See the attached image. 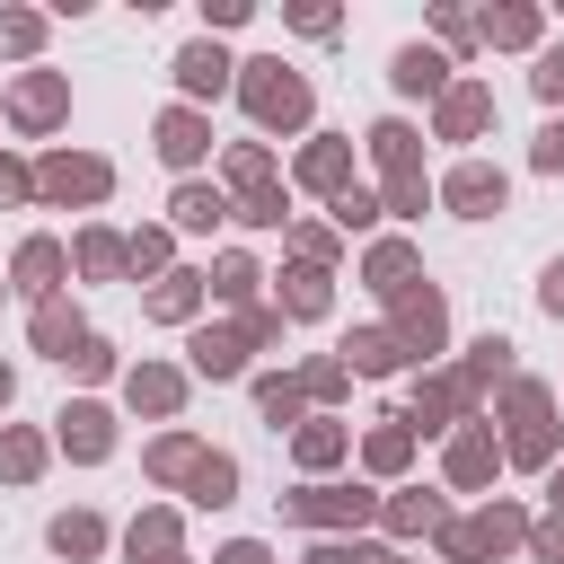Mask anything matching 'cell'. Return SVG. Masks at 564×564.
I'll return each mask as SVG.
<instances>
[{"instance_id": "6da1fadb", "label": "cell", "mask_w": 564, "mask_h": 564, "mask_svg": "<svg viewBox=\"0 0 564 564\" xmlns=\"http://www.w3.org/2000/svg\"><path fill=\"white\" fill-rule=\"evenodd\" d=\"M256 79H247V106H256V123H300L308 115V88L282 70V62H247Z\"/></svg>"}, {"instance_id": "7a4b0ae2", "label": "cell", "mask_w": 564, "mask_h": 564, "mask_svg": "<svg viewBox=\"0 0 564 564\" xmlns=\"http://www.w3.org/2000/svg\"><path fill=\"white\" fill-rule=\"evenodd\" d=\"M44 194H62V203H97V194H106V159H53V167H44Z\"/></svg>"}, {"instance_id": "3957f363", "label": "cell", "mask_w": 564, "mask_h": 564, "mask_svg": "<svg viewBox=\"0 0 564 564\" xmlns=\"http://www.w3.org/2000/svg\"><path fill=\"white\" fill-rule=\"evenodd\" d=\"M449 203H458L467 220H485V212H502V176H494V167H458V176H449Z\"/></svg>"}, {"instance_id": "277c9868", "label": "cell", "mask_w": 564, "mask_h": 564, "mask_svg": "<svg viewBox=\"0 0 564 564\" xmlns=\"http://www.w3.org/2000/svg\"><path fill=\"white\" fill-rule=\"evenodd\" d=\"M176 79H185L194 97H212V88L229 79V53H220V44H185V53H176Z\"/></svg>"}, {"instance_id": "5b68a950", "label": "cell", "mask_w": 564, "mask_h": 564, "mask_svg": "<svg viewBox=\"0 0 564 564\" xmlns=\"http://www.w3.org/2000/svg\"><path fill=\"white\" fill-rule=\"evenodd\" d=\"M62 441H70L79 458H106V414H97V405H70V414H62Z\"/></svg>"}, {"instance_id": "8992f818", "label": "cell", "mask_w": 564, "mask_h": 564, "mask_svg": "<svg viewBox=\"0 0 564 564\" xmlns=\"http://www.w3.org/2000/svg\"><path fill=\"white\" fill-rule=\"evenodd\" d=\"M62 115V79H18V123H53Z\"/></svg>"}, {"instance_id": "52a82bcc", "label": "cell", "mask_w": 564, "mask_h": 564, "mask_svg": "<svg viewBox=\"0 0 564 564\" xmlns=\"http://www.w3.org/2000/svg\"><path fill=\"white\" fill-rule=\"evenodd\" d=\"M159 150H167L176 167H194V159H203V123H194V115H167V123H159Z\"/></svg>"}, {"instance_id": "ba28073f", "label": "cell", "mask_w": 564, "mask_h": 564, "mask_svg": "<svg viewBox=\"0 0 564 564\" xmlns=\"http://www.w3.org/2000/svg\"><path fill=\"white\" fill-rule=\"evenodd\" d=\"M335 511H370V494H291V520H335Z\"/></svg>"}, {"instance_id": "9c48e42d", "label": "cell", "mask_w": 564, "mask_h": 564, "mask_svg": "<svg viewBox=\"0 0 564 564\" xmlns=\"http://www.w3.org/2000/svg\"><path fill=\"white\" fill-rule=\"evenodd\" d=\"M494 106H485V88H449V106H441V132H476Z\"/></svg>"}, {"instance_id": "30bf717a", "label": "cell", "mask_w": 564, "mask_h": 564, "mask_svg": "<svg viewBox=\"0 0 564 564\" xmlns=\"http://www.w3.org/2000/svg\"><path fill=\"white\" fill-rule=\"evenodd\" d=\"M397 88H441V53L405 44V53H397Z\"/></svg>"}, {"instance_id": "8fae6325", "label": "cell", "mask_w": 564, "mask_h": 564, "mask_svg": "<svg viewBox=\"0 0 564 564\" xmlns=\"http://www.w3.org/2000/svg\"><path fill=\"white\" fill-rule=\"evenodd\" d=\"M229 485H238L229 458H194V502H229Z\"/></svg>"}, {"instance_id": "7c38bea8", "label": "cell", "mask_w": 564, "mask_h": 564, "mask_svg": "<svg viewBox=\"0 0 564 564\" xmlns=\"http://www.w3.org/2000/svg\"><path fill=\"white\" fill-rule=\"evenodd\" d=\"M53 273H62V256H53L44 238H35V247L18 256V282H26V291H53Z\"/></svg>"}, {"instance_id": "4fadbf2b", "label": "cell", "mask_w": 564, "mask_h": 564, "mask_svg": "<svg viewBox=\"0 0 564 564\" xmlns=\"http://www.w3.org/2000/svg\"><path fill=\"white\" fill-rule=\"evenodd\" d=\"M176 220H185V229H212V220H220V194L185 185V194H176Z\"/></svg>"}, {"instance_id": "5bb4252c", "label": "cell", "mask_w": 564, "mask_h": 564, "mask_svg": "<svg viewBox=\"0 0 564 564\" xmlns=\"http://www.w3.org/2000/svg\"><path fill=\"white\" fill-rule=\"evenodd\" d=\"M449 467H458V485H476V476H485V467H494V441H485V432H467V441H458V458H449Z\"/></svg>"}, {"instance_id": "9a60e30c", "label": "cell", "mask_w": 564, "mask_h": 564, "mask_svg": "<svg viewBox=\"0 0 564 564\" xmlns=\"http://www.w3.org/2000/svg\"><path fill=\"white\" fill-rule=\"evenodd\" d=\"M485 35H494V44H529L538 18H529V9H502V18H485Z\"/></svg>"}, {"instance_id": "2e32d148", "label": "cell", "mask_w": 564, "mask_h": 564, "mask_svg": "<svg viewBox=\"0 0 564 564\" xmlns=\"http://www.w3.org/2000/svg\"><path fill=\"white\" fill-rule=\"evenodd\" d=\"M35 335H44V352H62V361H70V344H79V326H70L62 308H44V317H35Z\"/></svg>"}, {"instance_id": "e0dca14e", "label": "cell", "mask_w": 564, "mask_h": 564, "mask_svg": "<svg viewBox=\"0 0 564 564\" xmlns=\"http://www.w3.org/2000/svg\"><path fill=\"white\" fill-rule=\"evenodd\" d=\"M53 546H62V555H88V546H97V520H53Z\"/></svg>"}, {"instance_id": "ac0fdd59", "label": "cell", "mask_w": 564, "mask_h": 564, "mask_svg": "<svg viewBox=\"0 0 564 564\" xmlns=\"http://www.w3.org/2000/svg\"><path fill=\"white\" fill-rule=\"evenodd\" d=\"M300 167H308V185H344V150H308Z\"/></svg>"}, {"instance_id": "d6986e66", "label": "cell", "mask_w": 564, "mask_h": 564, "mask_svg": "<svg viewBox=\"0 0 564 564\" xmlns=\"http://www.w3.org/2000/svg\"><path fill=\"white\" fill-rule=\"evenodd\" d=\"M132 397H141V405H176V379H167V370H141Z\"/></svg>"}, {"instance_id": "ffe728a7", "label": "cell", "mask_w": 564, "mask_h": 564, "mask_svg": "<svg viewBox=\"0 0 564 564\" xmlns=\"http://www.w3.org/2000/svg\"><path fill=\"white\" fill-rule=\"evenodd\" d=\"M150 308H159V317H185V308H194V282H185V273H176V282H167V291H159V300H150Z\"/></svg>"}, {"instance_id": "44dd1931", "label": "cell", "mask_w": 564, "mask_h": 564, "mask_svg": "<svg viewBox=\"0 0 564 564\" xmlns=\"http://www.w3.org/2000/svg\"><path fill=\"white\" fill-rule=\"evenodd\" d=\"M291 308L308 317V308H326V291H317V273H291Z\"/></svg>"}, {"instance_id": "7402d4cb", "label": "cell", "mask_w": 564, "mask_h": 564, "mask_svg": "<svg viewBox=\"0 0 564 564\" xmlns=\"http://www.w3.org/2000/svg\"><path fill=\"white\" fill-rule=\"evenodd\" d=\"M538 167H564V123H546V132H538Z\"/></svg>"}, {"instance_id": "603a6c76", "label": "cell", "mask_w": 564, "mask_h": 564, "mask_svg": "<svg viewBox=\"0 0 564 564\" xmlns=\"http://www.w3.org/2000/svg\"><path fill=\"white\" fill-rule=\"evenodd\" d=\"M538 97H564V53H546V62H538Z\"/></svg>"}, {"instance_id": "cb8c5ba5", "label": "cell", "mask_w": 564, "mask_h": 564, "mask_svg": "<svg viewBox=\"0 0 564 564\" xmlns=\"http://www.w3.org/2000/svg\"><path fill=\"white\" fill-rule=\"evenodd\" d=\"M317 564H388V555H370V546H317Z\"/></svg>"}, {"instance_id": "d4e9b609", "label": "cell", "mask_w": 564, "mask_h": 564, "mask_svg": "<svg viewBox=\"0 0 564 564\" xmlns=\"http://www.w3.org/2000/svg\"><path fill=\"white\" fill-rule=\"evenodd\" d=\"M546 308H555V317H564V264H555V273H546Z\"/></svg>"}, {"instance_id": "484cf974", "label": "cell", "mask_w": 564, "mask_h": 564, "mask_svg": "<svg viewBox=\"0 0 564 564\" xmlns=\"http://www.w3.org/2000/svg\"><path fill=\"white\" fill-rule=\"evenodd\" d=\"M220 564H264V546H229V555H220Z\"/></svg>"}, {"instance_id": "4316f807", "label": "cell", "mask_w": 564, "mask_h": 564, "mask_svg": "<svg viewBox=\"0 0 564 564\" xmlns=\"http://www.w3.org/2000/svg\"><path fill=\"white\" fill-rule=\"evenodd\" d=\"M9 194H26V176H18V167H0V203H9Z\"/></svg>"}, {"instance_id": "83f0119b", "label": "cell", "mask_w": 564, "mask_h": 564, "mask_svg": "<svg viewBox=\"0 0 564 564\" xmlns=\"http://www.w3.org/2000/svg\"><path fill=\"white\" fill-rule=\"evenodd\" d=\"M555 502H564V476H555Z\"/></svg>"}]
</instances>
